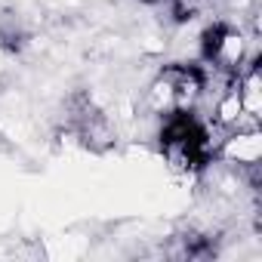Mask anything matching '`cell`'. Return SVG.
I'll list each match as a JSON object with an SVG mask.
<instances>
[{"label": "cell", "mask_w": 262, "mask_h": 262, "mask_svg": "<svg viewBox=\"0 0 262 262\" xmlns=\"http://www.w3.org/2000/svg\"><path fill=\"white\" fill-rule=\"evenodd\" d=\"M158 142H161L167 164L179 173H201L213 164V155H216L213 129L194 114V108L167 114L158 133Z\"/></svg>", "instance_id": "cell-1"}, {"label": "cell", "mask_w": 262, "mask_h": 262, "mask_svg": "<svg viewBox=\"0 0 262 262\" xmlns=\"http://www.w3.org/2000/svg\"><path fill=\"white\" fill-rule=\"evenodd\" d=\"M207 80H210V74L198 62H173V65H164L158 71V77L151 80L148 93H145V105L158 117H167L173 111L194 108V102L207 90Z\"/></svg>", "instance_id": "cell-2"}, {"label": "cell", "mask_w": 262, "mask_h": 262, "mask_svg": "<svg viewBox=\"0 0 262 262\" xmlns=\"http://www.w3.org/2000/svg\"><path fill=\"white\" fill-rule=\"evenodd\" d=\"M219 155H222L228 164H237V170L247 167V164H259V158H262L259 133H256V129H241V126H237V133L222 142Z\"/></svg>", "instance_id": "cell-3"}, {"label": "cell", "mask_w": 262, "mask_h": 262, "mask_svg": "<svg viewBox=\"0 0 262 262\" xmlns=\"http://www.w3.org/2000/svg\"><path fill=\"white\" fill-rule=\"evenodd\" d=\"M142 4H161V0H142Z\"/></svg>", "instance_id": "cell-4"}]
</instances>
